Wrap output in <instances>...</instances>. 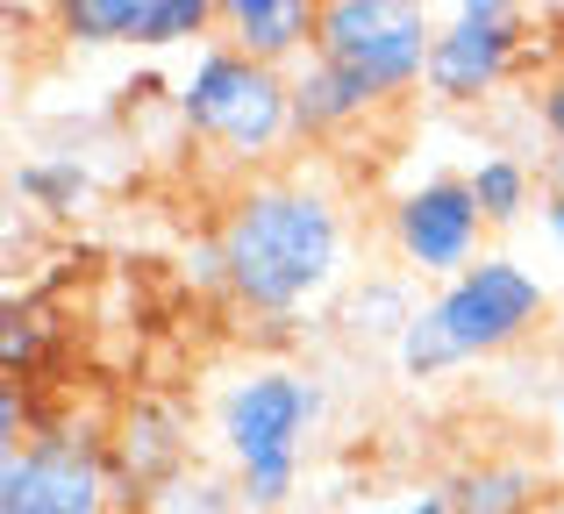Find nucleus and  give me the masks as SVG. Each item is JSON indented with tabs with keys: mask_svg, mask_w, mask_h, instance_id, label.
Segmentation results:
<instances>
[{
	"mask_svg": "<svg viewBox=\"0 0 564 514\" xmlns=\"http://www.w3.org/2000/svg\"><path fill=\"white\" fill-rule=\"evenodd\" d=\"M322 415H329V386L307 364L258 358L221 379L207 429H215V450L229 464V486L243 501V514H286L301 501L307 444H315Z\"/></svg>",
	"mask_w": 564,
	"mask_h": 514,
	"instance_id": "2",
	"label": "nucleus"
},
{
	"mask_svg": "<svg viewBox=\"0 0 564 514\" xmlns=\"http://www.w3.org/2000/svg\"><path fill=\"white\" fill-rule=\"evenodd\" d=\"M386 364H393V379H400V386H436V379L465 372V358L451 350V336L436 329V315H429V307L414 315V329L400 336V350H393Z\"/></svg>",
	"mask_w": 564,
	"mask_h": 514,
	"instance_id": "17",
	"label": "nucleus"
},
{
	"mask_svg": "<svg viewBox=\"0 0 564 514\" xmlns=\"http://www.w3.org/2000/svg\"><path fill=\"white\" fill-rule=\"evenodd\" d=\"M14 194H22L36 215L65 222V215H79L86 200H94V172H86L79 157L43 151V157H22V165H14Z\"/></svg>",
	"mask_w": 564,
	"mask_h": 514,
	"instance_id": "16",
	"label": "nucleus"
},
{
	"mask_svg": "<svg viewBox=\"0 0 564 514\" xmlns=\"http://www.w3.org/2000/svg\"><path fill=\"white\" fill-rule=\"evenodd\" d=\"M429 51H436V8L422 0H322L315 14V57L365 79L379 108L408 100L429 79Z\"/></svg>",
	"mask_w": 564,
	"mask_h": 514,
	"instance_id": "4",
	"label": "nucleus"
},
{
	"mask_svg": "<svg viewBox=\"0 0 564 514\" xmlns=\"http://www.w3.org/2000/svg\"><path fill=\"white\" fill-rule=\"evenodd\" d=\"M221 258H229V300L258 321H293L322 307L350 272L344 200L307 172H258L229 194L221 215Z\"/></svg>",
	"mask_w": 564,
	"mask_h": 514,
	"instance_id": "1",
	"label": "nucleus"
},
{
	"mask_svg": "<svg viewBox=\"0 0 564 514\" xmlns=\"http://www.w3.org/2000/svg\"><path fill=\"white\" fill-rule=\"evenodd\" d=\"M57 29L79 51H207L221 36V0H65Z\"/></svg>",
	"mask_w": 564,
	"mask_h": 514,
	"instance_id": "9",
	"label": "nucleus"
},
{
	"mask_svg": "<svg viewBox=\"0 0 564 514\" xmlns=\"http://www.w3.org/2000/svg\"><path fill=\"white\" fill-rule=\"evenodd\" d=\"M186 458H193V444H186V415L180 407L172 401H137L122 422H115V436H108L115 514L165 501V493L186 479Z\"/></svg>",
	"mask_w": 564,
	"mask_h": 514,
	"instance_id": "10",
	"label": "nucleus"
},
{
	"mask_svg": "<svg viewBox=\"0 0 564 514\" xmlns=\"http://www.w3.org/2000/svg\"><path fill=\"white\" fill-rule=\"evenodd\" d=\"M486 215L471 200L465 172H429V179L400 186L386 200V251H393V272H408L414 286H451L457 272L486 258Z\"/></svg>",
	"mask_w": 564,
	"mask_h": 514,
	"instance_id": "7",
	"label": "nucleus"
},
{
	"mask_svg": "<svg viewBox=\"0 0 564 514\" xmlns=\"http://www.w3.org/2000/svg\"><path fill=\"white\" fill-rule=\"evenodd\" d=\"M322 0H221V43L272 72H301L315 57Z\"/></svg>",
	"mask_w": 564,
	"mask_h": 514,
	"instance_id": "12",
	"label": "nucleus"
},
{
	"mask_svg": "<svg viewBox=\"0 0 564 514\" xmlns=\"http://www.w3.org/2000/svg\"><path fill=\"white\" fill-rule=\"evenodd\" d=\"M529 29H536V14L514 8V0H457V8H443L422 94L443 100V108L494 100L529 65Z\"/></svg>",
	"mask_w": 564,
	"mask_h": 514,
	"instance_id": "6",
	"label": "nucleus"
},
{
	"mask_svg": "<svg viewBox=\"0 0 564 514\" xmlns=\"http://www.w3.org/2000/svg\"><path fill=\"white\" fill-rule=\"evenodd\" d=\"M379 100L365 79H350L344 65H329V57H307L301 72H293V136L301 143H336L350 136L358 122H372Z\"/></svg>",
	"mask_w": 564,
	"mask_h": 514,
	"instance_id": "13",
	"label": "nucleus"
},
{
	"mask_svg": "<svg viewBox=\"0 0 564 514\" xmlns=\"http://www.w3.org/2000/svg\"><path fill=\"white\" fill-rule=\"evenodd\" d=\"M551 514H564V479H557V493H551Z\"/></svg>",
	"mask_w": 564,
	"mask_h": 514,
	"instance_id": "24",
	"label": "nucleus"
},
{
	"mask_svg": "<svg viewBox=\"0 0 564 514\" xmlns=\"http://www.w3.org/2000/svg\"><path fill=\"white\" fill-rule=\"evenodd\" d=\"M557 379H564V336H557Z\"/></svg>",
	"mask_w": 564,
	"mask_h": 514,
	"instance_id": "25",
	"label": "nucleus"
},
{
	"mask_svg": "<svg viewBox=\"0 0 564 514\" xmlns=\"http://www.w3.org/2000/svg\"><path fill=\"white\" fill-rule=\"evenodd\" d=\"M422 307H429V293H414L408 272H365L358 286H350V300H344V336L393 358L400 336L414 329V315H422Z\"/></svg>",
	"mask_w": 564,
	"mask_h": 514,
	"instance_id": "14",
	"label": "nucleus"
},
{
	"mask_svg": "<svg viewBox=\"0 0 564 514\" xmlns=\"http://www.w3.org/2000/svg\"><path fill=\"white\" fill-rule=\"evenodd\" d=\"M186 278H193L200 293H221V300H229V258H221V237L186 243Z\"/></svg>",
	"mask_w": 564,
	"mask_h": 514,
	"instance_id": "20",
	"label": "nucleus"
},
{
	"mask_svg": "<svg viewBox=\"0 0 564 514\" xmlns=\"http://www.w3.org/2000/svg\"><path fill=\"white\" fill-rule=\"evenodd\" d=\"M172 114L186 122V136H200L207 151H221L229 165L264 172L293 143V72H272V65H258V57L229 51V43L215 36L207 51H193V65L180 72Z\"/></svg>",
	"mask_w": 564,
	"mask_h": 514,
	"instance_id": "3",
	"label": "nucleus"
},
{
	"mask_svg": "<svg viewBox=\"0 0 564 514\" xmlns=\"http://www.w3.org/2000/svg\"><path fill=\"white\" fill-rule=\"evenodd\" d=\"M243 501H236V486H221V479H180V486L158 501V514H236Z\"/></svg>",
	"mask_w": 564,
	"mask_h": 514,
	"instance_id": "19",
	"label": "nucleus"
},
{
	"mask_svg": "<svg viewBox=\"0 0 564 514\" xmlns=\"http://www.w3.org/2000/svg\"><path fill=\"white\" fill-rule=\"evenodd\" d=\"M372 514H451V493H443V479H429V486H400L386 507Z\"/></svg>",
	"mask_w": 564,
	"mask_h": 514,
	"instance_id": "22",
	"label": "nucleus"
},
{
	"mask_svg": "<svg viewBox=\"0 0 564 514\" xmlns=\"http://www.w3.org/2000/svg\"><path fill=\"white\" fill-rule=\"evenodd\" d=\"M529 114H536V129H543V186H557V194H564V65L536 79Z\"/></svg>",
	"mask_w": 564,
	"mask_h": 514,
	"instance_id": "18",
	"label": "nucleus"
},
{
	"mask_svg": "<svg viewBox=\"0 0 564 514\" xmlns=\"http://www.w3.org/2000/svg\"><path fill=\"white\" fill-rule=\"evenodd\" d=\"M465 186H471V200H479V215H486V229H522L529 222V208H536V172H529V157H514V151H486V157H471L465 165Z\"/></svg>",
	"mask_w": 564,
	"mask_h": 514,
	"instance_id": "15",
	"label": "nucleus"
},
{
	"mask_svg": "<svg viewBox=\"0 0 564 514\" xmlns=\"http://www.w3.org/2000/svg\"><path fill=\"white\" fill-rule=\"evenodd\" d=\"M443 493H451V514H551L557 486L529 450H479L443 479Z\"/></svg>",
	"mask_w": 564,
	"mask_h": 514,
	"instance_id": "11",
	"label": "nucleus"
},
{
	"mask_svg": "<svg viewBox=\"0 0 564 514\" xmlns=\"http://www.w3.org/2000/svg\"><path fill=\"white\" fill-rule=\"evenodd\" d=\"M429 315H436V329L451 336L457 358L486 364V358L522 350L529 336H543V321H551V286H543L522 258L486 251L471 272H457L451 286L429 293Z\"/></svg>",
	"mask_w": 564,
	"mask_h": 514,
	"instance_id": "5",
	"label": "nucleus"
},
{
	"mask_svg": "<svg viewBox=\"0 0 564 514\" xmlns=\"http://www.w3.org/2000/svg\"><path fill=\"white\" fill-rule=\"evenodd\" d=\"M0 364H8V379H22L36 364V321L22 307H8V321H0Z\"/></svg>",
	"mask_w": 564,
	"mask_h": 514,
	"instance_id": "21",
	"label": "nucleus"
},
{
	"mask_svg": "<svg viewBox=\"0 0 564 514\" xmlns=\"http://www.w3.org/2000/svg\"><path fill=\"white\" fill-rule=\"evenodd\" d=\"M0 514H115L108 444L86 429H36L0 458Z\"/></svg>",
	"mask_w": 564,
	"mask_h": 514,
	"instance_id": "8",
	"label": "nucleus"
},
{
	"mask_svg": "<svg viewBox=\"0 0 564 514\" xmlns=\"http://www.w3.org/2000/svg\"><path fill=\"white\" fill-rule=\"evenodd\" d=\"M536 229H543V243L564 258V194L557 186H543V200H536Z\"/></svg>",
	"mask_w": 564,
	"mask_h": 514,
	"instance_id": "23",
	"label": "nucleus"
}]
</instances>
